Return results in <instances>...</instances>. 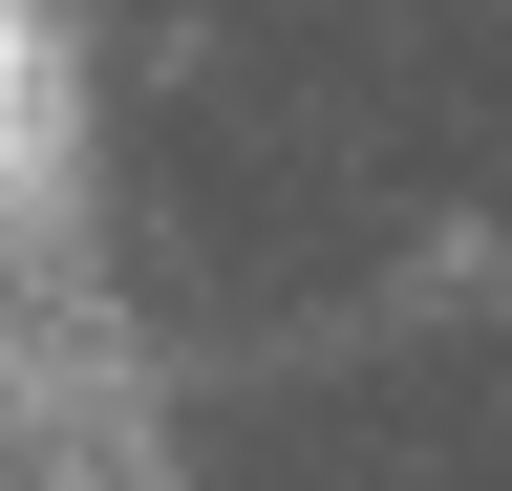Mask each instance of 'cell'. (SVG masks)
I'll return each instance as SVG.
<instances>
[{
  "instance_id": "6da1fadb",
  "label": "cell",
  "mask_w": 512,
  "mask_h": 491,
  "mask_svg": "<svg viewBox=\"0 0 512 491\" xmlns=\"http://www.w3.org/2000/svg\"><path fill=\"white\" fill-rule=\"evenodd\" d=\"M0 171H22V0H0Z\"/></svg>"
}]
</instances>
